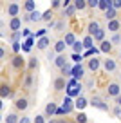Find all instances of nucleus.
Masks as SVG:
<instances>
[{
	"instance_id": "nucleus-15",
	"label": "nucleus",
	"mask_w": 121,
	"mask_h": 123,
	"mask_svg": "<svg viewBox=\"0 0 121 123\" xmlns=\"http://www.w3.org/2000/svg\"><path fill=\"white\" fill-rule=\"evenodd\" d=\"M83 47L85 49H92V47H94V38H92V36H85L83 38Z\"/></svg>"
},
{
	"instance_id": "nucleus-36",
	"label": "nucleus",
	"mask_w": 121,
	"mask_h": 123,
	"mask_svg": "<svg viewBox=\"0 0 121 123\" xmlns=\"http://www.w3.org/2000/svg\"><path fill=\"white\" fill-rule=\"evenodd\" d=\"M51 18H53V11H51V9H49V11H45V13L42 15V20H47V22H51Z\"/></svg>"
},
{
	"instance_id": "nucleus-8",
	"label": "nucleus",
	"mask_w": 121,
	"mask_h": 123,
	"mask_svg": "<svg viewBox=\"0 0 121 123\" xmlns=\"http://www.w3.org/2000/svg\"><path fill=\"white\" fill-rule=\"evenodd\" d=\"M103 67H105V71H107V73H114V71H116V62H114V60H110V58H109V60H105V62H103Z\"/></svg>"
},
{
	"instance_id": "nucleus-52",
	"label": "nucleus",
	"mask_w": 121,
	"mask_h": 123,
	"mask_svg": "<svg viewBox=\"0 0 121 123\" xmlns=\"http://www.w3.org/2000/svg\"><path fill=\"white\" fill-rule=\"evenodd\" d=\"M0 109H2V100H0Z\"/></svg>"
},
{
	"instance_id": "nucleus-20",
	"label": "nucleus",
	"mask_w": 121,
	"mask_h": 123,
	"mask_svg": "<svg viewBox=\"0 0 121 123\" xmlns=\"http://www.w3.org/2000/svg\"><path fill=\"white\" fill-rule=\"evenodd\" d=\"M18 9H20V7H18V4H9V7H7V13L13 16V18H15V16L18 15Z\"/></svg>"
},
{
	"instance_id": "nucleus-23",
	"label": "nucleus",
	"mask_w": 121,
	"mask_h": 123,
	"mask_svg": "<svg viewBox=\"0 0 121 123\" xmlns=\"http://www.w3.org/2000/svg\"><path fill=\"white\" fill-rule=\"evenodd\" d=\"M36 45H38V49H47V45H49V38H47V36L40 38V40L36 42Z\"/></svg>"
},
{
	"instance_id": "nucleus-37",
	"label": "nucleus",
	"mask_w": 121,
	"mask_h": 123,
	"mask_svg": "<svg viewBox=\"0 0 121 123\" xmlns=\"http://www.w3.org/2000/svg\"><path fill=\"white\" fill-rule=\"evenodd\" d=\"M74 11H76L74 6H69V7L65 9V16H72V15H74Z\"/></svg>"
},
{
	"instance_id": "nucleus-31",
	"label": "nucleus",
	"mask_w": 121,
	"mask_h": 123,
	"mask_svg": "<svg viewBox=\"0 0 121 123\" xmlns=\"http://www.w3.org/2000/svg\"><path fill=\"white\" fill-rule=\"evenodd\" d=\"M33 40H34L33 36H31V38H27V40H25V43L22 45V49H24V51H31V47H33Z\"/></svg>"
},
{
	"instance_id": "nucleus-34",
	"label": "nucleus",
	"mask_w": 121,
	"mask_h": 123,
	"mask_svg": "<svg viewBox=\"0 0 121 123\" xmlns=\"http://www.w3.org/2000/svg\"><path fill=\"white\" fill-rule=\"evenodd\" d=\"M61 73H63L65 76H72V65H71V63H67V65L61 69Z\"/></svg>"
},
{
	"instance_id": "nucleus-14",
	"label": "nucleus",
	"mask_w": 121,
	"mask_h": 123,
	"mask_svg": "<svg viewBox=\"0 0 121 123\" xmlns=\"http://www.w3.org/2000/svg\"><path fill=\"white\" fill-rule=\"evenodd\" d=\"M65 87H67V83H65L63 78H56V81H54V89H56V91H63Z\"/></svg>"
},
{
	"instance_id": "nucleus-25",
	"label": "nucleus",
	"mask_w": 121,
	"mask_h": 123,
	"mask_svg": "<svg viewBox=\"0 0 121 123\" xmlns=\"http://www.w3.org/2000/svg\"><path fill=\"white\" fill-rule=\"evenodd\" d=\"M65 45H74V42H76V38H74V35H72V33H67V35H65Z\"/></svg>"
},
{
	"instance_id": "nucleus-24",
	"label": "nucleus",
	"mask_w": 121,
	"mask_h": 123,
	"mask_svg": "<svg viewBox=\"0 0 121 123\" xmlns=\"http://www.w3.org/2000/svg\"><path fill=\"white\" fill-rule=\"evenodd\" d=\"M105 18L109 20V22L116 20V9H112V7H110V9H107V11H105Z\"/></svg>"
},
{
	"instance_id": "nucleus-48",
	"label": "nucleus",
	"mask_w": 121,
	"mask_h": 123,
	"mask_svg": "<svg viewBox=\"0 0 121 123\" xmlns=\"http://www.w3.org/2000/svg\"><path fill=\"white\" fill-rule=\"evenodd\" d=\"M18 123H31V121H29V118H20Z\"/></svg>"
},
{
	"instance_id": "nucleus-4",
	"label": "nucleus",
	"mask_w": 121,
	"mask_h": 123,
	"mask_svg": "<svg viewBox=\"0 0 121 123\" xmlns=\"http://www.w3.org/2000/svg\"><path fill=\"white\" fill-rule=\"evenodd\" d=\"M61 109H63V114H69V112L74 109V103H72V98H69V96H65V100H63V105H61Z\"/></svg>"
},
{
	"instance_id": "nucleus-11",
	"label": "nucleus",
	"mask_w": 121,
	"mask_h": 123,
	"mask_svg": "<svg viewBox=\"0 0 121 123\" xmlns=\"http://www.w3.org/2000/svg\"><path fill=\"white\" fill-rule=\"evenodd\" d=\"M54 63H56V67L63 69V67L67 65V58H65L63 54H58V56H56V60H54Z\"/></svg>"
},
{
	"instance_id": "nucleus-43",
	"label": "nucleus",
	"mask_w": 121,
	"mask_h": 123,
	"mask_svg": "<svg viewBox=\"0 0 121 123\" xmlns=\"http://www.w3.org/2000/svg\"><path fill=\"white\" fill-rule=\"evenodd\" d=\"M13 51H15V53H18V51H20V43L18 42H13Z\"/></svg>"
},
{
	"instance_id": "nucleus-41",
	"label": "nucleus",
	"mask_w": 121,
	"mask_h": 123,
	"mask_svg": "<svg viewBox=\"0 0 121 123\" xmlns=\"http://www.w3.org/2000/svg\"><path fill=\"white\" fill-rule=\"evenodd\" d=\"M54 27H56V31H61V29H63V27H65V20H61V22H58V24H56V25H54Z\"/></svg>"
},
{
	"instance_id": "nucleus-49",
	"label": "nucleus",
	"mask_w": 121,
	"mask_h": 123,
	"mask_svg": "<svg viewBox=\"0 0 121 123\" xmlns=\"http://www.w3.org/2000/svg\"><path fill=\"white\" fill-rule=\"evenodd\" d=\"M114 114H116V116H121V109L116 107V109H114Z\"/></svg>"
},
{
	"instance_id": "nucleus-50",
	"label": "nucleus",
	"mask_w": 121,
	"mask_h": 123,
	"mask_svg": "<svg viewBox=\"0 0 121 123\" xmlns=\"http://www.w3.org/2000/svg\"><path fill=\"white\" fill-rule=\"evenodd\" d=\"M116 103H117V105L121 107V96H117V98H116Z\"/></svg>"
},
{
	"instance_id": "nucleus-47",
	"label": "nucleus",
	"mask_w": 121,
	"mask_h": 123,
	"mask_svg": "<svg viewBox=\"0 0 121 123\" xmlns=\"http://www.w3.org/2000/svg\"><path fill=\"white\" fill-rule=\"evenodd\" d=\"M112 42H121V36L119 35H114L112 36Z\"/></svg>"
},
{
	"instance_id": "nucleus-45",
	"label": "nucleus",
	"mask_w": 121,
	"mask_h": 123,
	"mask_svg": "<svg viewBox=\"0 0 121 123\" xmlns=\"http://www.w3.org/2000/svg\"><path fill=\"white\" fill-rule=\"evenodd\" d=\"M18 38H20V31H18V33H13V40H15V42H18Z\"/></svg>"
},
{
	"instance_id": "nucleus-18",
	"label": "nucleus",
	"mask_w": 121,
	"mask_h": 123,
	"mask_svg": "<svg viewBox=\"0 0 121 123\" xmlns=\"http://www.w3.org/2000/svg\"><path fill=\"white\" fill-rule=\"evenodd\" d=\"M72 6H74L78 11H83V9L87 7V0H74V4H72Z\"/></svg>"
},
{
	"instance_id": "nucleus-17",
	"label": "nucleus",
	"mask_w": 121,
	"mask_h": 123,
	"mask_svg": "<svg viewBox=\"0 0 121 123\" xmlns=\"http://www.w3.org/2000/svg\"><path fill=\"white\" fill-rule=\"evenodd\" d=\"M119 27H121V22H119V20H112V22H109V31H110V33H116Z\"/></svg>"
},
{
	"instance_id": "nucleus-2",
	"label": "nucleus",
	"mask_w": 121,
	"mask_h": 123,
	"mask_svg": "<svg viewBox=\"0 0 121 123\" xmlns=\"http://www.w3.org/2000/svg\"><path fill=\"white\" fill-rule=\"evenodd\" d=\"M91 105H92V107H96V109H99V111H105V112L109 111V105H107L103 100H99V98H92Z\"/></svg>"
},
{
	"instance_id": "nucleus-27",
	"label": "nucleus",
	"mask_w": 121,
	"mask_h": 123,
	"mask_svg": "<svg viewBox=\"0 0 121 123\" xmlns=\"http://www.w3.org/2000/svg\"><path fill=\"white\" fill-rule=\"evenodd\" d=\"M22 65H24V58H22V56H15V58H13V67L20 69Z\"/></svg>"
},
{
	"instance_id": "nucleus-44",
	"label": "nucleus",
	"mask_w": 121,
	"mask_h": 123,
	"mask_svg": "<svg viewBox=\"0 0 121 123\" xmlns=\"http://www.w3.org/2000/svg\"><path fill=\"white\" fill-rule=\"evenodd\" d=\"M60 6H61V0H54V2H53V7H54V9L60 7Z\"/></svg>"
},
{
	"instance_id": "nucleus-54",
	"label": "nucleus",
	"mask_w": 121,
	"mask_h": 123,
	"mask_svg": "<svg viewBox=\"0 0 121 123\" xmlns=\"http://www.w3.org/2000/svg\"><path fill=\"white\" fill-rule=\"evenodd\" d=\"M119 58H121V53H119Z\"/></svg>"
},
{
	"instance_id": "nucleus-53",
	"label": "nucleus",
	"mask_w": 121,
	"mask_h": 123,
	"mask_svg": "<svg viewBox=\"0 0 121 123\" xmlns=\"http://www.w3.org/2000/svg\"><path fill=\"white\" fill-rule=\"evenodd\" d=\"M49 123H56V121H54V119H53V121H49Z\"/></svg>"
},
{
	"instance_id": "nucleus-13",
	"label": "nucleus",
	"mask_w": 121,
	"mask_h": 123,
	"mask_svg": "<svg viewBox=\"0 0 121 123\" xmlns=\"http://www.w3.org/2000/svg\"><path fill=\"white\" fill-rule=\"evenodd\" d=\"M99 51H101V53H110V51H112V42H110V40H103Z\"/></svg>"
},
{
	"instance_id": "nucleus-35",
	"label": "nucleus",
	"mask_w": 121,
	"mask_h": 123,
	"mask_svg": "<svg viewBox=\"0 0 121 123\" xmlns=\"http://www.w3.org/2000/svg\"><path fill=\"white\" fill-rule=\"evenodd\" d=\"M6 123H18V116L16 114H9L7 118H6Z\"/></svg>"
},
{
	"instance_id": "nucleus-42",
	"label": "nucleus",
	"mask_w": 121,
	"mask_h": 123,
	"mask_svg": "<svg viewBox=\"0 0 121 123\" xmlns=\"http://www.w3.org/2000/svg\"><path fill=\"white\" fill-rule=\"evenodd\" d=\"M83 60L81 58V54H72V62H76V63H79V62Z\"/></svg>"
},
{
	"instance_id": "nucleus-6",
	"label": "nucleus",
	"mask_w": 121,
	"mask_h": 123,
	"mask_svg": "<svg viewBox=\"0 0 121 123\" xmlns=\"http://www.w3.org/2000/svg\"><path fill=\"white\" fill-rule=\"evenodd\" d=\"M99 65H101V62H99L96 56L94 58H89V69H91L92 73H96V71L99 69Z\"/></svg>"
},
{
	"instance_id": "nucleus-26",
	"label": "nucleus",
	"mask_w": 121,
	"mask_h": 123,
	"mask_svg": "<svg viewBox=\"0 0 121 123\" xmlns=\"http://www.w3.org/2000/svg\"><path fill=\"white\" fill-rule=\"evenodd\" d=\"M72 51H74V54H81V51H83V42H74Z\"/></svg>"
},
{
	"instance_id": "nucleus-32",
	"label": "nucleus",
	"mask_w": 121,
	"mask_h": 123,
	"mask_svg": "<svg viewBox=\"0 0 121 123\" xmlns=\"http://www.w3.org/2000/svg\"><path fill=\"white\" fill-rule=\"evenodd\" d=\"M76 123H87V114H85V112H79V114L76 116Z\"/></svg>"
},
{
	"instance_id": "nucleus-12",
	"label": "nucleus",
	"mask_w": 121,
	"mask_h": 123,
	"mask_svg": "<svg viewBox=\"0 0 121 123\" xmlns=\"http://www.w3.org/2000/svg\"><path fill=\"white\" fill-rule=\"evenodd\" d=\"M20 25H22V20L18 18V16H15V18L11 20V24H9V27H11L15 33H18V29H20Z\"/></svg>"
},
{
	"instance_id": "nucleus-51",
	"label": "nucleus",
	"mask_w": 121,
	"mask_h": 123,
	"mask_svg": "<svg viewBox=\"0 0 121 123\" xmlns=\"http://www.w3.org/2000/svg\"><path fill=\"white\" fill-rule=\"evenodd\" d=\"M2 58H4V49L0 47V60H2Z\"/></svg>"
},
{
	"instance_id": "nucleus-22",
	"label": "nucleus",
	"mask_w": 121,
	"mask_h": 123,
	"mask_svg": "<svg viewBox=\"0 0 121 123\" xmlns=\"http://www.w3.org/2000/svg\"><path fill=\"white\" fill-rule=\"evenodd\" d=\"M101 11H107V9H110L112 7V2L110 0H99V6H98Z\"/></svg>"
},
{
	"instance_id": "nucleus-5",
	"label": "nucleus",
	"mask_w": 121,
	"mask_h": 123,
	"mask_svg": "<svg viewBox=\"0 0 121 123\" xmlns=\"http://www.w3.org/2000/svg\"><path fill=\"white\" fill-rule=\"evenodd\" d=\"M107 92H109V96H119V92H121V87L117 83H110L109 87H107Z\"/></svg>"
},
{
	"instance_id": "nucleus-19",
	"label": "nucleus",
	"mask_w": 121,
	"mask_h": 123,
	"mask_svg": "<svg viewBox=\"0 0 121 123\" xmlns=\"http://www.w3.org/2000/svg\"><path fill=\"white\" fill-rule=\"evenodd\" d=\"M0 96H2V98H7V96H13V92H11V89H9L7 85H2V87H0Z\"/></svg>"
},
{
	"instance_id": "nucleus-1",
	"label": "nucleus",
	"mask_w": 121,
	"mask_h": 123,
	"mask_svg": "<svg viewBox=\"0 0 121 123\" xmlns=\"http://www.w3.org/2000/svg\"><path fill=\"white\" fill-rule=\"evenodd\" d=\"M81 89H83V85L78 83L76 87H67V96L69 98H78L81 96Z\"/></svg>"
},
{
	"instance_id": "nucleus-39",
	"label": "nucleus",
	"mask_w": 121,
	"mask_h": 123,
	"mask_svg": "<svg viewBox=\"0 0 121 123\" xmlns=\"http://www.w3.org/2000/svg\"><path fill=\"white\" fill-rule=\"evenodd\" d=\"M34 67H38V60L36 58H33V60L29 62V69H34Z\"/></svg>"
},
{
	"instance_id": "nucleus-28",
	"label": "nucleus",
	"mask_w": 121,
	"mask_h": 123,
	"mask_svg": "<svg viewBox=\"0 0 121 123\" xmlns=\"http://www.w3.org/2000/svg\"><path fill=\"white\" fill-rule=\"evenodd\" d=\"M25 11H29V15L33 11H36V4H34L33 0H29V2H25Z\"/></svg>"
},
{
	"instance_id": "nucleus-33",
	"label": "nucleus",
	"mask_w": 121,
	"mask_h": 123,
	"mask_svg": "<svg viewBox=\"0 0 121 123\" xmlns=\"http://www.w3.org/2000/svg\"><path fill=\"white\" fill-rule=\"evenodd\" d=\"M99 53H101V51H99V49H96V47H92V49H89L87 53H85V56H91V58H94L96 54H99Z\"/></svg>"
},
{
	"instance_id": "nucleus-29",
	"label": "nucleus",
	"mask_w": 121,
	"mask_h": 123,
	"mask_svg": "<svg viewBox=\"0 0 121 123\" xmlns=\"http://www.w3.org/2000/svg\"><path fill=\"white\" fill-rule=\"evenodd\" d=\"M16 109H20V111L27 109V100H25V98H22V100H16Z\"/></svg>"
},
{
	"instance_id": "nucleus-21",
	"label": "nucleus",
	"mask_w": 121,
	"mask_h": 123,
	"mask_svg": "<svg viewBox=\"0 0 121 123\" xmlns=\"http://www.w3.org/2000/svg\"><path fill=\"white\" fill-rule=\"evenodd\" d=\"M56 111H58L56 103H49V105L45 107V114H47V116H53V114H56Z\"/></svg>"
},
{
	"instance_id": "nucleus-46",
	"label": "nucleus",
	"mask_w": 121,
	"mask_h": 123,
	"mask_svg": "<svg viewBox=\"0 0 121 123\" xmlns=\"http://www.w3.org/2000/svg\"><path fill=\"white\" fill-rule=\"evenodd\" d=\"M34 123H43V116H36V119H34Z\"/></svg>"
},
{
	"instance_id": "nucleus-9",
	"label": "nucleus",
	"mask_w": 121,
	"mask_h": 123,
	"mask_svg": "<svg viewBox=\"0 0 121 123\" xmlns=\"http://www.w3.org/2000/svg\"><path fill=\"white\" fill-rule=\"evenodd\" d=\"M99 29H101V27H99L98 22H91V24H89V36H92V38H94V35L98 33Z\"/></svg>"
},
{
	"instance_id": "nucleus-10",
	"label": "nucleus",
	"mask_w": 121,
	"mask_h": 123,
	"mask_svg": "<svg viewBox=\"0 0 121 123\" xmlns=\"http://www.w3.org/2000/svg\"><path fill=\"white\" fill-rule=\"evenodd\" d=\"M24 20H31V22H36V20H42V13L38 11H33L31 15H27V16H24Z\"/></svg>"
},
{
	"instance_id": "nucleus-40",
	"label": "nucleus",
	"mask_w": 121,
	"mask_h": 123,
	"mask_svg": "<svg viewBox=\"0 0 121 123\" xmlns=\"http://www.w3.org/2000/svg\"><path fill=\"white\" fill-rule=\"evenodd\" d=\"M121 7V0H112V9H119Z\"/></svg>"
},
{
	"instance_id": "nucleus-16",
	"label": "nucleus",
	"mask_w": 121,
	"mask_h": 123,
	"mask_svg": "<svg viewBox=\"0 0 121 123\" xmlns=\"http://www.w3.org/2000/svg\"><path fill=\"white\" fill-rule=\"evenodd\" d=\"M65 47H67V45H65V42H63V40H58V42H56V45H54V53L61 54V53L65 51Z\"/></svg>"
},
{
	"instance_id": "nucleus-3",
	"label": "nucleus",
	"mask_w": 121,
	"mask_h": 123,
	"mask_svg": "<svg viewBox=\"0 0 121 123\" xmlns=\"http://www.w3.org/2000/svg\"><path fill=\"white\" fill-rule=\"evenodd\" d=\"M83 73H85V69H83L81 63H76V65L72 67V76H74V80H81V78H83Z\"/></svg>"
},
{
	"instance_id": "nucleus-38",
	"label": "nucleus",
	"mask_w": 121,
	"mask_h": 123,
	"mask_svg": "<svg viewBox=\"0 0 121 123\" xmlns=\"http://www.w3.org/2000/svg\"><path fill=\"white\" fill-rule=\"evenodd\" d=\"M87 6H91V7H98L99 0H87Z\"/></svg>"
},
{
	"instance_id": "nucleus-30",
	"label": "nucleus",
	"mask_w": 121,
	"mask_h": 123,
	"mask_svg": "<svg viewBox=\"0 0 121 123\" xmlns=\"http://www.w3.org/2000/svg\"><path fill=\"white\" fill-rule=\"evenodd\" d=\"M94 40H98V42H103V40H105V29H99L98 33L94 35Z\"/></svg>"
},
{
	"instance_id": "nucleus-7",
	"label": "nucleus",
	"mask_w": 121,
	"mask_h": 123,
	"mask_svg": "<svg viewBox=\"0 0 121 123\" xmlns=\"http://www.w3.org/2000/svg\"><path fill=\"white\" fill-rule=\"evenodd\" d=\"M87 107V100H85L83 96H78L74 101V109H78V111H83V109Z\"/></svg>"
}]
</instances>
